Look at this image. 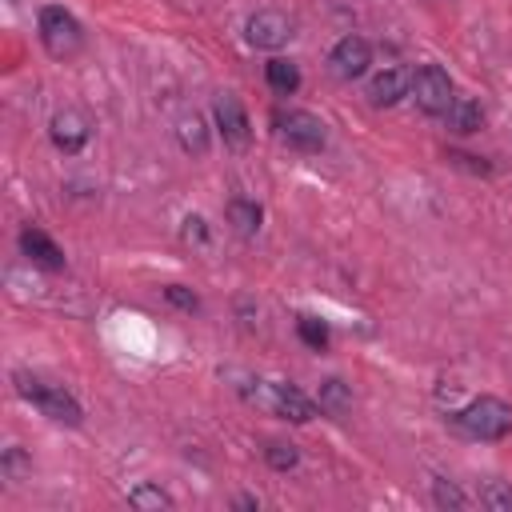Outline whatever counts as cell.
Segmentation results:
<instances>
[{"label": "cell", "mask_w": 512, "mask_h": 512, "mask_svg": "<svg viewBox=\"0 0 512 512\" xmlns=\"http://www.w3.org/2000/svg\"><path fill=\"white\" fill-rule=\"evenodd\" d=\"M236 392H240L248 404L264 408V412H272V416H280V420H292V424H308V420L320 412V404H316L312 396H304L296 384H284V380L248 376L244 384H236Z\"/></svg>", "instance_id": "obj_1"}, {"label": "cell", "mask_w": 512, "mask_h": 512, "mask_svg": "<svg viewBox=\"0 0 512 512\" xmlns=\"http://www.w3.org/2000/svg\"><path fill=\"white\" fill-rule=\"evenodd\" d=\"M448 424L464 436V440H480V444H496L512 432V404L484 392V396H472L464 408H456L448 416Z\"/></svg>", "instance_id": "obj_2"}, {"label": "cell", "mask_w": 512, "mask_h": 512, "mask_svg": "<svg viewBox=\"0 0 512 512\" xmlns=\"http://www.w3.org/2000/svg\"><path fill=\"white\" fill-rule=\"evenodd\" d=\"M12 384H16V392H20L40 416H48L52 424H68V428H80V424H84V408H80V400H76L64 384H52V380L32 376V372H12Z\"/></svg>", "instance_id": "obj_3"}, {"label": "cell", "mask_w": 512, "mask_h": 512, "mask_svg": "<svg viewBox=\"0 0 512 512\" xmlns=\"http://www.w3.org/2000/svg\"><path fill=\"white\" fill-rule=\"evenodd\" d=\"M36 28H40V44L52 60H72L84 48V28L64 4H44L36 16Z\"/></svg>", "instance_id": "obj_4"}, {"label": "cell", "mask_w": 512, "mask_h": 512, "mask_svg": "<svg viewBox=\"0 0 512 512\" xmlns=\"http://www.w3.org/2000/svg\"><path fill=\"white\" fill-rule=\"evenodd\" d=\"M272 124H276V136H280L292 152H304V156L320 152L324 140H328L324 120H320L316 112H308V108H284V112L272 116Z\"/></svg>", "instance_id": "obj_5"}, {"label": "cell", "mask_w": 512, "mask_h": 512, "mask_svg": "<svg viewBox=\"0 0 512 512\" xmlns=\"http://www.w3.org/2000/svg\"><path fill=\"white\" fill-rule=\"evenodd\" d=\"M408 96L416 100V108L424 116H444L456 100V88L440 64H420V68H412V92Z\"/></svg>", "instance_id": "obj_6"}, {"label": "cell", "mask_w": 512, "mask_h": 512, "mask_svg": "<svg viewBox=\"0 0 512 512\" xmlns=\"http://www.w3.org/2000/svg\"><path fill=\"white\" fill-rule=\"evenodd\" d=\"M244 40L252 48H264V52H276L292 40V16L280 12V8H256L248 20H244Z\"/></svg>", "instance_id": "obj_7"}, {"label": "cell", "mask_w": 512, "mask_h": 512, "mask_svg": "<svg viewBox=\"0 0 512 512\" xmlns=\"http://www.w3.org/2000/svg\"><path fill=\"white\" fill-rule=\"evenodd\" d=\"M212 124H216V132H220V140L228 144V148H248V140H252V120H248V112H244V104H240V96L236 92H220L216 100H212Z\"/></svg>", "instance_id": "obj_8"}, {"label": "cell", "mask_w": 512, "mask_h": 512, "mask_svg": "<svg viewBox=\"0 0 512 512\" xmlns=\"http://www.w3.org/2000/svg\"><path fill=\"white\" fill-rule=\"evenodd\" d=\"M48 140L56 144V152L76 156V152H84V144L92 140V120H88L80 108H60V112L48 120Z\"/></svg>", "instance_id": "obj_9"}, {"label": "cell", "mask_w": 512, "mask_h": 512, "mask_svg": "<svg viewBox=\"0 0 512 512\" xmlns=\"http://www.w3.org/2000/svg\"><path fill=\"white\" fill-rule=\"evenodd\" d=\"M368 64H372V44H368L364 36H356V32L340 36V40L332 44V52H328V68H332V76H340V80L364 76Z\"/></svg>", "instance_id": "obj_10"}, {"label": "cell", "mask_w": 512, "mask_h": 512, "mask_svg": "<svg viewBox=\"0 0 512 512\" xmlns=\"http://www.w3.org/2000/svg\"><path fill=\"white\" fill-rule=\"evenodd\" d=\"M16 240H20V252H24L36 268H44V272H60V268L68 264V260H64V248H60L44 228H36V224H24Z\"/></svg>", "instance_id": "obj_11"}, {"label": "cell", "mask_w": 512, "mask_h": 512, "mask_svg": "<svg viewBox=\"0 0 512 512\" xmlns=\"http://www.w3.org/2000/svg\"><path fill=\"white\" fill-rule=\"evenodd\" d=\"M412 92V68H404V64H384L376 76H372V84H368V96H372V104H380V108H392L396 100H404Z\"/></svg>", "instance_id": "obj_12"}, {"label": "cell", "mask_w": 512, "mask_h": 512, "mask_svg": "<svg viewBox=\"0 0 512 512\" xmlns=\"http://www.w3.org/2000/svg\"><path fill=\"white\" fill-rule=\"evenodd\" d=\"M176 140H180V148H184L192 160L208 156V144H212V136H208V124H204V116H200V112H180V116H176Z\"/></svg>", "instance_id": "obj_13"}, {"label": "cell", "mask_w": 512, "mask_h": 512, "mask_svg": "<svg viewBox=\"0 0 512 512\" xmlns=\"http://www.w3.org/2000/svg\"><path fill=\"white\" fill-rule=\"evenodd\" d=\"M224 216H228L232 232L244 236V240H252V236L260 232V224H264V208H260L256 200H248V196H232V200L224 204Z\"/></svg>", "instance_id": "obj_14"}, {"label": "cell", "mask_w": 512, "mask_h": 512, "mask_svg": "<svg viewBox=\"0 0 512 512\" xmlns=\"http://www.w3.org/2000/svg\"><path fill=\"white\" fill-rule=\"evenodd\" d=\"M444 124L456 132V136H472L484 128V108L472 100V96H456L452 108L444 112Z\"/></svg>", "instance_id": "obj_15"}, {"label": "cell", "mask_w": 512, "mask_h": 512, "mask_svg": "<svg viewBox=\"0 0 512 512\" xmlns=\"http://www.w3.org/2000/svg\"><path fill=\"white\" fill-rule=\"evenodd\" d=\"M316 404H320V412L324 416H344V412H352V388L340 380V376H328V380H320V388H316Z\"/></svg>", "instance_id": "obj_16"}, {"label": "cell", "mask_w": 512, "mask_h": 512, "mask_svg": "<svg viewBox=\"0 0 512 512\" xmlns=\"http://www.w3.org/2000/svg\"><path fill=\"white\" fill-rule=\"evenodd\" d=\"M264 80H268V88H272L276 96H292V92L300 88V68H296L292 60H284V56H272V60L264 64Z\"/></svg>", "instance_id": "obj_17"}, {"label": "cell", "mask_w": 512, "mask_h": 512, "mask_svg": "<svg viewBox=\"0 0 512 512\" xmlns=\"http://www.w3.org/2000/svg\"><path fill=\"white\" fill-rule=\"evenodd\" d=\"M128 504H132V508H140V512H160V508H172V496H168L164 488H156V484L140 480V484H132V488H128Z\"/></svg>", "instance_id": "obj_18"}, {"label": "cell", "mask_w": 512, "mask_h": 512, "mask_svg": "<svg viewBox=\"0 0 512 512\" xmlns=\"http://www.w3.org/2000/svg\"><path fill=\"white\" fill-rule=\"evenodd\" d=\"M296 336H300L312 352H324V348H328V340H332L328 324H324V320H316V316H296Z\"/></svg>", "instance_id": "obj_19"}, {"label": "cell", "mask_w": 512, "mask_h": 512, "mask_svg": "<svg viewBox=\"0 0 512 512\" xmlns=\"http://www.w3.org/2000/svg\"><path fill=\"white\" fill-rule=\"evenodd\" d=\"M264 460H268L276 472H288V468H296V464H300V452H296V444L268 440V444H264Z\"/></svg>", "instance_id": "obj_20"}, {"label": "cell", "mask_w": 512, "mask_h": 512, "mask_svg": "<svg viewBox=\"0 0 512 512\" xmlns=\"http://www.w3.org/2000/svg\"><path fill=\"white\" fill-rule=\"evenodd\" d=\"M432 504H436V508H456V512H460V508H468L472 500H468L452 480H432Z\"/></svg>", "instance_id": "obj_21"}, {"label": "cell", "mask_w": 512, "mask_h": 512, "mask_svg": "<svg viewBox=\"0 0 512 512\" xmlns=\"http://www.w3.org/2000/svg\"><path fill=\"white\" fill-rule=\"evenodd\" d=\"M480 504L492 508V512H512V488L504 480H488L480 488Z\"/></svg>", "instance_id": "obj_22"}, {"label": "cell", "mask_w": 512, "mask_h": 512, "mask_svg": "<svg viewBox=\"0 0 512 512\" xmlns=\"http://www.w3.org/2000/svg\"><path fill=\"white\" fill-rule=\"evenodd\" d=\"M164 300L176 304L180 312H196V308H200V296H196L192 288H184V284H168V288H164Z\"/></svg>", "instance_id": "obj_23"}, {"label": "cell", "mask_w": 512, "mask_h": 512, "mask_svg": "<svg viewBox=\"0 0 512 512\" xmlns=\"http://www.w3.org/2000/svg\"><path fill=\"white\" fill-rule=\"evenodd\" d=\"M184 240H196V244H204L208 240V224H204V216H184Z\"/></svg>", "instance_id": "obj_24"}, {"label": "cell", "mask_w": 512, "mask_h": 512, "mask_svg": "<svg viewBox=\"0 0 512 512\" xmlns=\"http://www.w3.org/2000/svg\"><path fill=\"white\" fill-rule=\"evenodd\" d=\"M448 160H452V164H464L468 172H480V176H488V172H492V164H484L480 156H468V152H448Z\"/></svg>", "instance_id": "obj_25"}, {"label": "cell", "mask_w": 512, "mask_h": 512, "mask_svg": "<svg viewBox=\"0 0 512 512\" xmlns=\"http://www.w3.org/2000/svg\"><path fill=\"white\" fill-rule=\"evenodd\" d=\"M236 508H260V500L256 496H236Z\"/></svg>", "instance_id": "obj_26"}]
</instances>
